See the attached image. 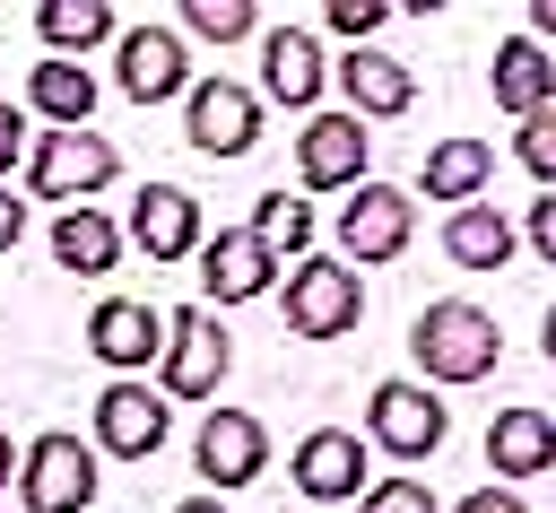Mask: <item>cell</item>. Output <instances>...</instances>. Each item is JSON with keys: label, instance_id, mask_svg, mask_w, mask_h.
Here are the masks:
<instances>
[{"label": "cell", "instance_id": "1", "mask_svg": "<svg viewBox=\"0 0 556 513\" xmlns=\"http://www.w3.org/2000/svg\"><path fill=\"white\" fill-rule=\"evenodd\" d=\"M408 348H417V365H426V391H434V383H486V374H495L504 330H495V313H486V304L443 296V304H426V313L408 322Z\"/></svg>", "mask_w": 556, "mask_h": 513}, {"label": "cell", "instance_id": "2", "mask_svg": "<svg viewBox=\"0 0 556 513\" xmlns=\"http://www.w3.org/2000/svg\"><path fill=\"white\" fill-rule=\"evenodd\" d=\"M87 496H96V443H78L70 426H52L17 452V504L26 513H87Z\"/></svg>", "mask_w": 556, "mask_h": 513}, {"label": "cell", "instance_id": "3", "mask_svg": "<svg viewBox=\"0 0 556 513\" xmlns=\"http://www.w3.org/2000/svg\"><path fill=\"white\" fill-rule=\"evenodd\" d=\"M113 174H122V157H113L104 130H43V139L26 148V183H35V200H70V209H87V191H104Z\"/></svg>", "mask_w": 556, "mask_h": 513}, {"label": "cell", "instance_id": "4", "mask_svg": "<svg viewBox=\"0 0 556 513\" xmlns=\"http://www.w3.org/2000/svg\"><path fill=\"white\" fill-rule=\"evenodd\" d=\"M356 313H365V287H356L348 261L304 252V261L287 270V330H295V339H339V330H356Z\"/></svg>", "mask_w": 556, "mask_h": 513}, {"label": "cell", "instance_id": "5", "mask_svg": "<svg viewBox=\"0 0 556 513\" xmlns=\"http://www.w3.org/2000/svg\"><path fill=\"white\" fill-rule=\"evenodd\" d=\"M226 365H235V348H226L217 313H200V304L165 313V356H156V383H165L174 400H208V391L226 383Z\"/></svg>", "mask_w": 556, "mask_h": 513}, {"label": "cell", "instance_id": "6", "mask_svg": "<svg viewBox=\"0 0 556 513\" xmlns=\"http://www.w3.org/2000/svg\"><path fill=\"white\" fill-rule=\"evenodd\" d=\"M182 139H191L200 157H243V148L261 139V96L235 87V78H191V96H182Z\"/></svg>", "mask_w": 556, "mask_h": 513}, {"label": "cell", "instance_id": "7", "mask_svg": "<svg viewBox=\"0 0 556 513\" xmlns=\"http://www.w3.org/2000/svg\"><path fill=\"white\" fill-rule=\"evenodd\" d=\"M443 435H452V417H443V400H434L426 383H374V400H365V443H382V452H400V461H426Z\"/></svg>", "mask_w": 556, "mask_h": 513}, {"label": "cell", "instance_id": "8", "mask_svg": "<svg viewBox=\"0 0 556 513\" xmlns=\"http://www.w3.org/2000/svg\"><path fill=\"white\" fill-rule=\"evenodd\" d=\"M287 478L313 496V513L348 504V496L374 478V461H365V435H356V426H313V435L287 452Z\"/></svg>", "mask_w": 556, "mask_h": 513}, {"label": "cell", "instance_id": "9", "mask_svg": "<svg viewBox=\"0 0 556 513\" xmlns=\"http://www.w3.org/2000/svg\"><path fill=\"white\" fill-rule=\"evenodd\" d=\"M200 287H208V304H252V296H269L278 287V252L252 235V226H217V235H200Z\"/></svg>", "mask_w": 556, "mask_h": 513}, {"label": "cell", "instance_id": "10", "mask_svg": "<svg viewBox=\"0 0 556 513\" xmlns=\"http://www.w3.org/2000/svg\"><path fill=\"white\" fill-rule=\"evenodd\" d=\"M408 235H417V200L400 183H356V200L339 209V252L348 261H391V252H408Z\"/></svg>", "mask_w": 556, "mask_h": 513}, {"label": "cell", "instance_id": "11", "mask_svg": "<svg viewBox=\"0 0 556 513\" xmlns=\"http://www.w3.org/2000/svg\"><path fill=\"white\" fill-rule=\"evenodd\" d=\"M113 61H122V96L130 104L191 96V61H182V35L174 26H122L113 35Z\"/></svg>", "mask_w": 556, "mask_h": 513}, {"label": "cell", "instance_id": "12", "mask_svg": "<svg viewBox=\"0 0 556 513\" xmlns=\"http://www.w3.org/2000/svg\"><path fill=\"white\" fill-rule=\"evenodd\" d=\"M87 348L130 383V374H148V365L165 356V313L139 304V296H104V304L87 313Z\"/></svg>", "mask_w": 556, "mask_h": 513}, {"label": "cell", "instance_id": "13", "mask_svg": "<svg viewBox=\"0 0 556 513\" xmlns=\"http://www.w3.org/2000/svg\"><path fill=\"white\" fill-rule=\"evenodd\" d=\"M261 461H269V426H261L252 409H208V417H200V478H208V496L252 487Z\"/></svg>", "mask_w": 556, "mask_h": 513}, {"label": "cell", "instance_id": "14", "mask_svg": "<svg viewBox=\"0 0 556 513\" xmlns=\"http://www.w3.org/2000/svg\"><path fill=\"white\" fill-rule=\"evenodd\" d=\"M295 165L313 191H356L365 183V122L356 113H313L295 130Z\"/></svg>", "mask_w": 556, "mask_h": 513}, {"label": "cell", "instance_id": "15", "mask_svg": "<svg viewBox=\"0 0 556 513\" xmlns=\"http://www.w3.org/2000/svg\"><path fill=\"white\" fill-rule=\"evenodd\" d=\"M200 200L182 191V183H148L139 200H130V243L148 252V261H191L200 252Z\"/></svg>", "mask_w": 556, "mask_h": 513}, {"label": "cell", "instance_id": "16", "mask_svg": "<svg viewBox=\"0 0 556 513\" xmlns=\"http://www.w3.org/2000/svg\"><path fill=\"white\" fill-rule=\"evenodd\" d=\"M165 443V400L148 383H104L96 391V452L113 461H148Z\"/></svg>", "mask_w": 556, "mask_h": 513}, {"label": "cell", "instance_id": "17", "mask_svg": "<svg viewBox=\"0 0 556 513\" xmlns=\"http://www.w3.org/2000/svg\"><path fill=\"white\" fill-rule=\"evenodd\" d=\"M321 43L304 35V26H269L261 35V87H269V104H287V113H313V96H321Z\"/></svg>", "mask_w": 556, "mask_h": 513}, {"label": "cell", "instance_id": "18", "mask_svg": "<svg viewBox=\"0 0 556 513\" xmlns=\"http://www.w3.org/2000/svg\"><path fill=\"white\" fill-rule=\"evenodd\" d=\"M339 87H348V113H356V122H391V113L417 104V70L391 61V52H374V43L339 61Z\"/></svg>", "mask_w": 556, "mask_h": 513}, {"label": "cell", "instance_id": "19", "mask_svg": "<svg viewBox=\"0 0 556 513\" xmlns=\"http://www.w3.org/2000/svg\"><path fill=\"white\" fill-rule=\"evenodd\" d=\"M486 461H495V478H539V470H556V417H547V409H495Z\"/></svg>", "mask_w": 556, "mask_h": 513}, {"label": "cell", "instance_id": "20", "mask_svg": "<svg viewBox=\"0 0 556 513\" xmlns=\"http://www.w3.org/2000/svg\"><path fill=\"white\" fill-rule=\"evenodd\" d=\"M495 104L521 113V122L556 104V61H547V43H530V35H504V43H495Z\"/></svg>", "mask_w": 556, "mask_h": 513}, {"label": "cell", "instance_id": "21", "mask_svg": "<svg viewBox=\"0 0 556 513\" xmlns=\"http://www.w3.org/2000/svg\"><path fill=\"white\" fill-rule=\"evenodd\" d=\"M513 243H521V235H513V217H504L495 200H469V209L443 217V252H452L460 270H504Z\"/></svg>", "mask_w": 556, "mask_h": 513}, {"label": "cell", "instance_id": "22", "mask_svg": "<svg viewBox=\"0 0 556 513\" xmlns=\"http://www.w3.org/2000/svg\"><path fill=\"white\" fill-rule=\"evenodd\" d=\"M26 104H35L52 130H87V113H96V78H87V61H35Z\"/></svg>", "mask_w": 556, "mask_h": 513}, {"label": "cell", "instance_id": "23", "mask_svg": "<svg viewBox=\"0 0 556 513\" xmlns=\"http://www.w3.org/2000/svg\"><path fill=\"white\" fill-rule=\"evenodd\" d=\"M486 183H495V148H486V139H443V148H426V200L469 209Z\"/></svg>", "mask_w": 556, "mask_h": 513}, {"label": "cell", "instance_id": "24", "mask_svg": "<svg viewBox=\"0 0 556 513\" xmlns=\"http://www.w3.org/2000/svg\"><path fill=\"white\" fill-rule=\"evenodd\" d=\"M52 261L78 270V278H104V270L122 261V226H113L104 209H61V226H52Z\"/></svg>", "mask_w": 556, "mask_h": 513}, {"label": "cell", "instance_id": "25", "mask_svg": "<svg viewBox=\"0 0 556 513\" xmlns=\"http://www.w3.org/2000/svg\"><path fill=\"white\" fill-rule=\"evenodd\" d=\"M35 35L52 43V61H70V52L113 43V35H122V17H113L104 0H52V9H35Z\"/></svg>", "mask_w": 556, "mask_h": 513}, {"label": "cell", "instance_id": "26", "mask_svg": "<svg viewBox=\"0 0 556 513\" xmlns=\"http://www.w3.org/2000/svg\"><path fill=\"white\" fill-rule=\"evenodd\" d=\"M252 235H261L269 252H295V261H304V243H313V209L287 200V191H261V200H252Z\"/></svg>", "mask_w": 556, "mask_h": 513}, {"label": "cell", "instance_id": "27", "mask_svg": "<svg viewBox=\"0 0 556 513\" xmlns=\"http://www.w3.org/2000/svg\"><path fill=\"white\" fill-rule=\"evenodd\" d=\"M182 26L200 43H243V35H261V9L252 0H182Z\"/></svg>", "mask_w": 556, "mask_h": 513}, {"label": "cell", "instance_id": "28", "mask_svg": "<svg viewBox=\"0 0 556 513\" xmlns=\"http://www.w3.org/2000/svg\"><path fill=\"white\" fill-rule=\"evenodd\" d=\"M513 157H521V165L556 191V104H547V113H530V122L513 130Z\"/></svg>", "mask_w": 556, "mask_h": 513}, {"label": "cell", "instance_id": "29", "mask_svg": "<svg viewBox=\"0 0 556 513\" xmlns=\"http://www.w3.org/2000/svg\"><path fill=\"white\" fill-rule=\"evenodd\" d=\"M321 17H330V35H348V52H365V43L391 26V9H382V0H330Z\"/></svg>", "mask_w": 556, "mask_h": 513}, {"label": "cell", "instance_id": "30", "mask_svg": "<svg viewBox=\"0 0 556 513\" xmlns=\"http://www.w3.org/2000/svg\"><path fill=\"white\" fill-rule=\"evenodd\" d=\"M365 513H434V496H426V478H374Z\"/></svg>", "mask_w": 556, "mask_h": 513}, {"label": "cell", "instance_id": "31", "mask_svg": "<svg viewBox=\"0 0 556 513\" xmlns=\"http://www.w3.org/2000/svg\"><path fill=\"white\" fill-rule=\"evenodd\" d=\"M17 157H26V113H17L9 96H0V174H9Z\"/></svg>", "mask_w": 556, "mask_h": 513}, {"label": "cell", "instance_id": "32", "mask_svg": "<svg viewBox=\"0 0 556 513\" xmlns=\"http://www.w3.org/2000/svg\"><path fill=\"white\" fill-rule=\"evenodd\" d=\"M530 243H539V261H556V191L530 200Z\"/></svg>", "mask_w": 556, "mask_h": 513}, {"label": "cell", "instance_id": "33", "mask_svg": "<svg viewBox=\"0 0 556 513\" xmlns=\"http://www.w3.org/2000/svg\"><path fill=\"white\" fill-rule=\"evenodd\" d=\"M452 513H530V504H521L513 487H478V496H460Z\"/></svg>", "mask_w": 556, "mask_h": 513}, {"label": "cell", "instance_id": "34", "mask_svg": "<svg viewBox=\"0 0 556 513\" xmlns=\"http://www.w3.org/2000/svg\"><path fill=\"white\" fill-rule=\"evenodd\" d=\"M17 235H26V200H9V191H0V252H9Z\"/></svg>", "mask_w": 556, "mask_h": 513}, {"label": "cell", "instance_id": "35", "mask_svg": "<svg viewBox=\"0 0 556 513\" xmlns=\"http://www.w3.org/2000/svg\"><path fill=\"white\" fill-rule=\"evenodd\" d=\"M539 35H556V0H530V43Z\"/></svg>", "mask_w": 556, "mask_h": 513}, {"label": "cell", "instance_id": "36", "mask_svg": "<svg viewBox=\"0 0 556 513\" xmlns=\"http://www.w3.org/2000/svg\"><path fill=\"white\" fill-rule=\"evenodd\" d=\"M17 478V452H9V426H0V487Z\"/></svg>", "mask_w": 556, "mask_h": 513}, {"label": "cell", "instance_id": "37", "mask_svg": "<svg viewBox=\"0 0 556 513\" xmlns=\"http://www.w3.org/2000/svg\"><path fill=\"white\" fill-rule=\"evenodd\" d=\"M174 513H226V504H217V496H191V504H174Z\"/></svg>", "mask_w": 556, "mask_h": 513}, {"label": "cell", "instance_id": "38", "mask_svg": "<svg viewBox=\"0 0 556 513\" xmlns=\"http://www.w3.org/2000/svg\"><path fill=\"white\" fill-rule=\"evenodd\" d=\"M539 339H547V365H556V304H547V322H539Z\"/></svg>", "mask_w": 556, "mask_h": 513}]
</instances>
